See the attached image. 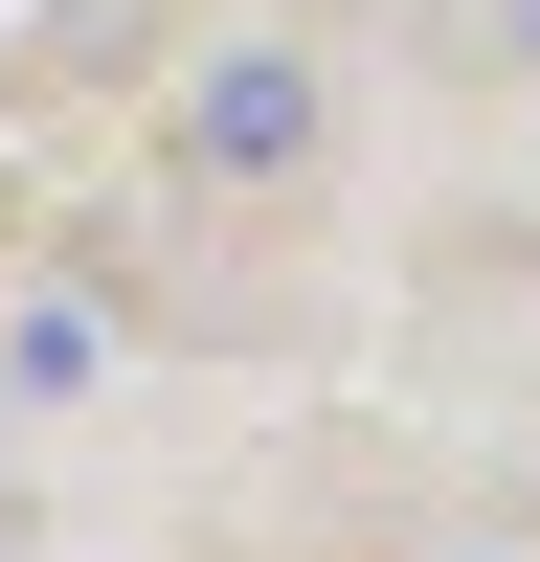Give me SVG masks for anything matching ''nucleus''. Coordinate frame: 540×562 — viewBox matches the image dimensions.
Segmentation results:
<instances>
[{"label":"nucleus","instance_id":"1","mask_svg":"<svg viewBox=\"0 0 540 562\" xmlns=\"http://www.w3.org/2000/svg\"><path fill=\"white\" fill-rule=\"evenodd\" d=\"M180 180H225V203L315 180V68H293V45H248V68H203V90H180Z\"/></svg>","mask_w":540,"mask_h":562},{"label":"nucleus","instance_id":"2","mask_svg":"<svg viewBox=\"0 0 540 562\" xmlns=\"http://www.w3.org/2000/svg\"><path fill=\"white\" fill-rule=\"evenodd\" d=\"M90 360H113V315H90V293H45V315H23V338H0V383H23V405H68V383H90Z\"/></svg>","mask_w":540,"mask_h":562},{"label":"nucleus","instance_id":"3","mask_svg":"<svg viewBox=\"0 0 540 562\" xmlns=\"http://www.w3.org/2000/svg\"><path fill=\"white\" fill-rule=\"evenodd\" d=\"M473 23H495V45H518V68H540V0H473Z\"/></svg>","mask_w":540,"mask_h":562}]
</instances>
